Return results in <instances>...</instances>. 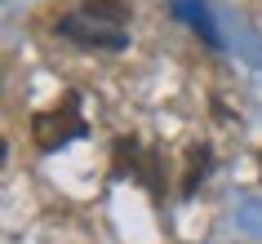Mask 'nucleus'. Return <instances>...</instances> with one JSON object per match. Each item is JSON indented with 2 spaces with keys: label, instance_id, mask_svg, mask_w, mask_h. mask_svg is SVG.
I'll return each mask as SVG.
<instances>
[{
  "label": "nucleus",
  "instance_id": "6",
  "mask_svg": "<svg viewBox=\"0 0 262 244\" xmlns=\"http://www.w3.org/2000/svg\"><path fill=\"white\" fill-rule=\"evenodd\" d=\"M205 169H209V147H191L187 151V182L182 187L195 191V178H205Z\"/></svg>",
  "mask_w": 262,
  "mask_h": 244
},
{
  "label": "nucleus",
  "instance_id": "3",
  "mask_svg": "<svg viewBox=\"0 0 262 244\" xmlns=\"http://www.w3.org/2000/svg\"><path fill=\"white\" fill-rule=\"evenodd\" d=\"M173 14H178L182 23H191V27L209 40V49H218V45H222L218 31H213V18H209V9L200 5V0H173Z\"/></svg>",
  "mask_w": 262,
  "mask_h": 244
},
{
  "label": "nucleus",
  "instance_id": "2",
  "mask_svg": "<svg viewBox=\"0 0 262 244\" xmlns=\"http://www.w3.org/2000/svg\"><path fill=\"white\" fill-rule=\"evenodd\" d=\"M84 134V116H80V94H67L58 107L40 111L36 120H31V138H36V147L40 151H58L67 147L71 138Z\"/></svg>",
  "mask_w": 262,
  "mask_h": 244
},
{
  "label": "nucleus",
  "instance_id": "4",
  "mask_svg": "<svg viewBox=\"0 0 262 244\" xmlns=\"http://www.w3.org/2000/svg\"><path fill=\"white\" fill-rule=\"evenodd\" d=\"M84 9L98 18H107V23H116V27H124V18H129V5L124 0H84Z\"/></svg>",
  "mask_w": 262,
  "mask_h": 244
},
{
  "label": "nucleus",
  "instance_id": "5",
  "mask_svg": "<svg viewBox=\"0 0 262 244\" xmlns=\"http://www.w3.org/2000/svg\"><path fill=\"white\" fill-rule=\"evenodd\" d=\"M138 142H134V138H120V142H116V178L120 173H138Z\"/></svg>",
  "mask_w": 262,
  "mask_h": 244
},
{
  "label": "nucleus",
  "instance_id": "1",
  "mask_svg": "<svg viewBox=\"0 0 262 244\" xmlns=\"http://www.w3.org/2000/svg\"><path fill=\"white\" fill-rule=\"evenodd\" d=\"M54 27H58L62 40L80 45V49H124V45H129L124 27H116V23H107V18L89 14V9H71V14L58 18Z\"/></svg>",
  "mask_w": 262,
  "mask_h": 244
}]
</instances>
